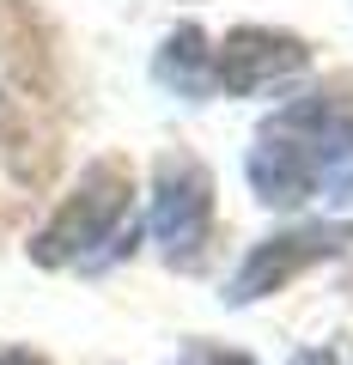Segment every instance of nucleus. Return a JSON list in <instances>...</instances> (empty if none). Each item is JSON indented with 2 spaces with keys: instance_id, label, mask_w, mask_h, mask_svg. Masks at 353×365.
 <instances>
[{
  "instance_id": "obj_2",
  "label": "nucleus",
  "mask_w": 353,
  "mask_h": 365,
  "mask_svg": "<svg viewBox=\"0 0 353 365\" xmlns=\"http://www.w3.org/2000/svg\"><path fill=\"white\" fill-rule=\"evenodd\" d=\"M353 158V98L311 91L287 104L275 122H262L250 146V189L268 207H299L317 189V177Z\"/></svg>"
},
{
  "instance_id": "obj_1",
  "label": "nucleus",
  "mask_w": 353,
  "mask_h": 365,
  "mask_svg": "<svg viewBox=\"0 0 353 365\" xmlns=\"http://www.w3.org/2000/svg\"><path fill=\"white\" fill-rule=\"evenodd\" d=\"M61 134L67 110L49 31L19 0H0V232L25 220L43 182L55 177Z\"/></svg>"
},
{
  "instance_id": "obj_6",
  "label": "nucleus",
  "mask_w": 353,
  "mask_h": 365,
  "mask_svg": "<svg viewBox=\"0 0 353 365\" xmlns=\"http://www.w3.org/2000/svg\"><path fill=\"white\" fill-rule=\"evenodd\" d=\"M305 67H311V49H305L292 31L244 25V31H232V37L213 49V86L250 98V91H268V86H280V79L305 73Z\"/></svg>"
},
{
  "instance_id": "obj_4",
  "label": "nucleus",
  "mask_w": 353,
  "mask_h": 365,
  "mask_svg": "<svg viewBox=\"0 0 353 365\" xmlns=\"http://www.w3.org/2000/svg\"><path fill=\"white\" fill-rule=\"evenodd\" d=\"M213 232V177L201 158L165 153L153 170V237L170 268H195Z\"/></svg>"
},
{
  "instance_id": "obj_5",
  "label": "nucleus",
  "mask_w": 353,
  "mask_h": 365,
  "mask_svg": "<svg viewBox=\"0 0 353 365\" xmlns=\"http://www.w3.org/2000/svg\"><path fill=\"white\" fill-rule=\"evenodd\" d=\"M347 244H353V225H299V232L262 237V244L244 256V268L232 274L225 299H232V304L268 299V292H280V287H287L292 274H305L311 262H329V256H341Z\"/></svg>"
},
{
  "instance_id": "obj_9",
  "label": "nucleus",
  "mask_w": 353,
  "mask_h": 365,
  "mask_svg": "<svg viewBox=\"0 0 353 365\" xmlns=\"http://www.w3.org/2000/svg\"><path fill=\"white\" fill-rule=\"evenodd\" d=\"M0 365H49V359H37V353H13V347H0Z\"/></svg>"
},
{
  "instance_id": "obj_7",
  "label": "nucleus",
  "mask_w": 353,
  "mask_h": 365,
  "mask_svg": "<svg viewBox=\"0 0 353 365\" xmlns=\"http://www.w3.org/2000/svg\"><path fill=\"white\" fill-rule=\"evenodd\" d=\"M153 73H158V86H170L177 98H208L213 91V49H208V37H201L195 25H177L165 37V49H158Z\"/></svg>"
},
{
  "instance_id": "obj_10",
  "label": "nucleus",
  "mask_w": 353,
  "mask_h": 365,
  "mask_svg": "<svg viewBox=\"0 0 353 365\" xmlns=\"http://www.w3.org/2000/svg\"><path fill=\"white\" fill-rule=\"evenodd\" d=\"M329 201H353V177H341L335 189H329Z\"/></svg>"
},
{
  "instance_id": "obj_8",
  "label": "nucleus",
  "mask_w": 353,
  "mask_h": 365,
  "mask_svg": "<svg viewBox=\"0 0 353 365\" xmlns=\"http://www.w3.org/2000/svg\"><path fill=\"white\" fill-rule=\"evenodd\" d=\"M292 365H341L329 347H311V353H292Z\"/></svg>"
},
{
  "instance_id": "obj_3",
  "label": "nucleus",
  "mask_w": 353,
  "mask_h": 365,
  "mask_svg": "<svg viewBox=\"0 0 353 365\" xmlns=\"http://www.w3.org/2000/svg\"><path fill=\"white\" fill-rule=\"evenodd\" d=\"M128 201H134V170L122 158H92L79 189L55 207V220L31 237V262L37 268H67V262H92L98 244L122 232L128 220Z\"/></svg>"
},
{
  "instance_id": "obj_11",
  "label": "nucleus",
  "mask_w": 353,
  "mask_h": 365,
  "mask_svg": "<svg viewBox=\"0 0 353 365\" xmlns=\"http://www.w3.org/2000/svg\"><path fill=\"white\" fill-rule=\"evenodd\" d=\"M208 365H250V353H213Z\"/></svg>"
}]
</instances>
